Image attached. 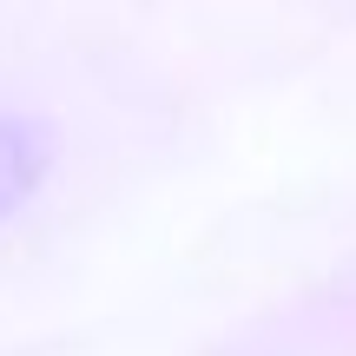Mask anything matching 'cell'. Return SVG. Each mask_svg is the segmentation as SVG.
<instances>
[{"instance_id": "6da1fadb", "label": "cell", "mask_w": 356, "mask_h": 356, "mask_svg": "<svg viewBox=\"0 0 356 356\" xmlns=\"http://www.w3.org/2000/svg\"><path fill=\"white\" fill-rule=\"evenodd\" d=\"M33 178H40V145H33V132L0 126V211H13V204L33 191Z\"/></svg>"}]
</instances>
